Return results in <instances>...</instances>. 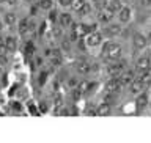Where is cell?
Wrapping results in <instances>:
<instances>
[{"mask_svg":"<svg viewBox=\"0 0 151 143\" xmlns=\"http://www.w3.org/2000/svg\"><path fill=\"white\" fill-rule=\"evenodd\" d=\"M104 52H106V55H107L110 60H116L118 57L121 55V47L118 46V44H112V42H107V44L104 46Z\"/></svg>","mask_w":151,"mask_h":143,"instance_id":"6da1fadb","label":"cell"},{"mask_svg":"<svg viewBox=\"0 0 151 143\" xmlns=\"http://www.w3.org/2000/svg\"><path fill=\"white\" fill-rule=\"evenodd\" d=\"M113 14H115V13H113L112 9H109L107 6H104L101 11L98 13V21L101 22V24H107V22L113 17Z\"/></svg>","mask_w":151,"mask_h":143,"instance_id":"7a4b0ae2","label":"cell"},{"mask_svg":"<svg viewBox=\"0 0 151 143\" xmlns=\"http://www.w3.org/2000/svg\"><path fill=\"white\" fill-rule=\"evenodd\" d=\"M151 68V61L148 57H142V58L137 60L135 63V69L139 71V73H145V71H148Z\"/></svg>","mask_w":151,"mask_h":143,"instance_id":"3957f363","label":"cell"},{"mask_svg":"<svg viewBox=\"0 0 151 143\" xmlns=\"http://www.w3.org/2000/svg\"><path fill=\"white\" fill-rule=\"evenodd\" d=\"M102 41V35L98 32H91L87 35V46H98Z\"/></svg>","mask_w":151,"mask_h":143,"instance_id":"277c9868","label":"cell"},{"mask_svg":"<svg viewBox=\"0 0 151 143\" xmlns=\"http://www.w3.org/2000/svg\"><path fill=\"white\" fill-rule=\"evenodd\" d=\"M116 79H118V82H120V85H129L132 80H134V73H132V71H123Z\"/></svg>","mask_w":151,"mask_h":143,"instance_id":"5b68a950","label":"cell"},{"mask_svg":"<svg viewBox=\"0 0 151 143\" xmlns=\"http://www.w3.org/2000/svg\"><path fill=\"white\" fill-rule=\"evenodd\" d=\"M109 74L110 75H113V77H118V75H120L123 71H124V63H118V65H112V66H109Z\"/></svg>","mask_w":151,"mask_h":143,"instance_id":"8992f818","label":"cell"},{"mask_svg":"<svg viewBox=\"0 0 151 143\" xmlns=\"http://www.w3.org/2000/svg\"><path fill=\"white\" fill-rule=\"evenodd\" d=\"M120 82H118V79H113V80H110L107 85H106V91L109 93V94H115V93H118V90H120Z\"/></svg>","mask_w":151,"mask_h":143,"instance_id":"52a82bcc","label":"cell"},{"mask_svg":"<svg viewBox=\"0 0 151 143\" xmlns=\"http://www.w3.org/2000/svg\"><path fill=\"white\" fill-rule=\"evenodd\" d=\"M146 38L143 35H140V33H137V35H134V46L137 47V49H143V47L146 46Z\"/></svg>","mask_w":151,"mask_h":143,"instance_id":"ba28073f","label":"cell"},{"mask_svg":"<svg viewBox=\"0 0 151 143\" xmlns=\"http://www.w3.org/2000/svg\"><path fill=\"white\" fill-rule=\"evenodd\" d=\"M142 90H143L142 80H132L131 82V93L132 94H139V93H142Z\"/></svg>","mask_w":151,"mask_h":143,"instance_id":"9c48e42d","label":"cell"},{"mask_svg":"<svg viewBox=\"0 0 151 143\" xmlns=\"http://www.w3.org/2000/svg\"><path fill=\"white\" fill-rule=\"evenodd\" d=\"M120 32H121V28H120L118 24H110V25L106 28V33H107L109 36H116Z\"/></svg>","mask_w":151,"mask_h":143,"instance_id":"30bf717a","label":"cell"},{"mask_svg":"<svg viewBox=\"0 0 151 143\" xmlns=\"http://www.w3.org/2000/svg\"><path fill=\"white\" fill-rule=\"evenodd\" d=\"M73 24V17H71V14L68 13H63V14H60V25L61 27H68Z\"/></svg>","mask_w":151,"mask_h":143,"instance_id":"8fae6325","label":"cell"},{"mask_svg":"<svg viewBox=\"0 0 151 143\" xmlns=\"http://www.w3.org/2000/svg\"><path fill=\"white\" fill-rule=\"evenodd\" d=\"M129 19H131V9L127 6L120 8V21L121 22H127Z\"/></svg>","mask_w":151,"mask_h":143,"instance_id":"7c38bea8","label":"cell"},{"mask_svg":"<svg viewBox=\"0 0 151 143\" xmlns=\"http://www.w3.org/2000/svg\"><path fill=\"white\" fill-rule=\"evenodd\" d=\"M76 69H77L79 74H87L90 71V65L87 63V61H79V63L76 65Z\"/></svg>","mask_w":151,"mask_h":143,"instance_id":"4fadbf2b","label":"cell"},{"mask_svg":"<svg viewBox=\"0 0 151 143\" xmlns=\"http://www.w3.org/2000/svg\"><path fill=\"white\" fill-rule=\"evenodd\" d=\"M146 102H148V96H146V94H140V96L137 98V101H135L137 110H140V109H143V107L146 106Z\"/></svg>","mask_w":151,"mask_h":143,"instance_id":"5bb4252c","label":"cell"},{"mask_svg":"<svg viewBox=\"0 0 151 143\" xmlns=\"http://www.w3.org/2000/svg\"><path fill=\"white\" fill-rule=\"evenodd\" d=\"M3 42H5V47H6V50H11V52L16 50V40H14L13 36H8Z\"/></svg>","mask_w":151,"mask_h":143,"instance_id":"9a60e30c","label":"cell"},{"mask_svg":"<svg viewBox=\"0 0 151 143\" xmlns=\"http://www.w3.org/2000/svg\"><path fill=\"white\" fill-rule=\"evenodd\" d=\"M109 113H110V106H109V104H101L96 110V115H101V116L109 115Z\"/></svg>","mask_w":151,"mask_h":143,"instance_id":"2e32d148","label":"cell"},{"mask_svg":"<svg viewBox=\"0 0 151 143\" xmlns=\"http://www.w3.org/2000/svg\"><path fill=\"white\" fill-rule=\"evenodd\" d=\"M28 30H30V28H28V21L27 19H22V21L19 22V33H21V35H27Z\"/></svg>","mask_w":151,"mask_h":143,"instance_id":"e0dca14e","label":"cell"},{"mask_svg":"<svg viewBox=\"0 0 151 143\" xmlns=\"http://www.w3.org/2000/svg\"><path fill=\"white\" fill-rule=\"evenodd\" d=\"M142 83H143V87H146V85L151 83V71H145V73H142Z\"/></svg>","mask_w":151,"mask_h":143,"instance_id":"ac0fdd59","label":"cell"},{"mask_svg":"<svg viewBox=\"0 0 151 143\" xmlns=\"http://www.w3.org/2000/svg\"><path fill=\"white\" fill-rule=\"evenodd\" d=\"M5 24H8V25H14V24H16V14H13V13H6V14H5Z\"/></svg>","mask_w":151,"mask_h":143,"instance_id":"d6986e66","label":"cell"},{"mask_svg":"<svg viewBox=\"0 0 151 143\" xmlns=\"http://www.w3.org/2000/svg\"><path fill=\"white\" fill-rule=\"evenodd\" d=\"M90 88H91V83L85 82V80H83V82H80V83L77 85V90H79L80 93H85V91H88Z\"/></svg>","mask_w":151,"mask_h":143,"instance_id":"ffe728a7","label":"cell"},{"mask_svg":"<svg viewBox=\"0 0 151 143\" xmlns=\"http://www.w3.org/2000/svg\"><path fill=\"white\" fill-rule=\"evenodd\" d=\"M50 63L55 65V66H58V65L61 63V58H60V54H58V52H54V54H52V57H50Z\"/></svg>","mask_w":151,"mask_h":143,"instance_id":"44dd1931","label":"cell"},{"mask_svg":"<svg viewBox=\"0 0 151 143\" xmlns=\"http://www.w3.org/2000/svg\"><path fill=\"white\" fill-rule=\"evenodd\" d=\"M83 3H85V0H73V2H71V5H73V8H74V11H77V13H79V9L83 6Z\"/></svg>","mask_w":151,"mask_h":143,"instance_id":"7402d4cb","label":"cell"},{"mask_svg":"<svg viewBox=\"0 0 151 143\" xmlns=\"http://www.w3.org/2000/svg\"><path fill=\"white\" fill-rule=\"evenodd\" d=\"M40 8L50 9L52 8V0H40Z\"/></svg>","mask_w":151,"mask_h":143,"instance_id":"603a6c76","label":"cell"},{"mask_svg":"<svg viewBox=\"0 0 151 143\" xmlns=\"http://www.w3.org/2000/svg\"><path fill=\"white\" fill-rule=\"evenodd\" d=\"M90 11H91V6H90L87 2H85V3H83V6L79 9V13H80V14H83V16H85V14H88Z\"/></svg>","mask_w":151,"mask_h":143,"instance_id":"cb8c5ba5","label":"cell"},{"mask_svg":"<svg viewBox=\"0 0 151 143\" xmlns=\"http://www.w3.org/2000/svg\"><path fill=\"white\" fill-rule=\"evenodd\" d=\"M52 35H54L55 38H60V36H61V28L57 27V25L52 27Z\"/></svg>","mask_w":151,"mask_h":143,"instance_id":"d4e9b609","label":"cell"},{"mask_svg":"<svg viewBox=\"0 0 151 143\" xmlns=\"http://www.w3.org/2000/svg\"><path fill=\"white\" fill-rule=\"evenodd\" d=\"M5 54H6V47H5L3 40L0 38V55H5Z\"/></svg>","mask_w":151,"mask_h":143,"instance_id":"484cf974","label":"cell"},{"mask_svg":"<svg viewBox=\"0 0 151 143\" xmlns=\"http://www.w3.org/2000/svg\"><path fill=\"white\" fill-rule=\"evenodd\" d=\"M61 49H63V50H69V41H66V40L61 41Z\"/></svg>","mask_w":151,"mask_h":143,"instance_id":"4316f807","label":"cell"},{"mask_svg":"<svg viewBox=\"0 0 151 143\" xmlns=\"http://www.w3.org/2000/svg\"><path fill=\"white\" fill-rule=\"evenodd\" d=\"M25 52H27V54H32V52H33V44H32V42H27V44H25Z\"/></svg>","mask_w":151,"mask_h":143,"instance_id":"83f0119b","label":"cell"},{"mask_svg":"<svg viewBox=\"0 0 151 143\" xmlns=\"http://www.w3.org/2000/svg\"><path fill=\"white\" fill-rule=\"evenodd\" d=\"M80 94H82V93H80V91H79V90H77V88H76V90H74V91H73V98H74V101H77V99L80 98Z\"/></svg>","mask_w":151,"mask_h":143,"instance_id":"f1b7e54d","label":"cell"},{"mask_svg":"<svg viewBox=\"0 0 151 143\" xmlns=\"http://www.w3.org/2000/svg\"><path fill=\"white\" fill-rule=\"evenodd\" d=\"M57 115H68V109H61V107H58V112H57Z\"/></svg>","mask_w":151,"mask_h":143,"instance_id":"f546056e","label":"cell"},{"mask_svg":"<svg viewBox=\"0 0 151 143\" xmlns=\"http://www.w3.org/2000/svg\"><path fill=\"white\" fill-rule=\"evenodd\" d=\"M71 2H73V0H60V5L61 6H69Z\"/></svg>","mask_w":151,"mask_h":143,"instance_id":"4dcf8cb0","label":"cell"},{"mask_svg":"<svg viewBox=\"0 0 151 143\" xmlns=\"http://www.w3.org/2000/svg\"><path fill=\"white\" fill-rule=\"evenodd\" d=\"M3 65H6V57L0 55V66H3Z\"/></svg>","mask_w":151,"mask_h":143,"instance_id":"1f68e13d","label":"cell"},{"mask_svg":"<svg viewBox=\"0 0 151 143\" xmlns=\"http://www.w3.org/2000/svg\"><path fill=\"white\" fill-rule=\"evenodd\" d=\"M38 82H40L41 85L46 82V74H42V75H40V79H38Z\"/></svg>","mask_w":151,"mask_h":143,"instance_id":"d6a6232c","label":"cell"},{"mask_svg":"<svg viewBox=\"0 0 151 143\" xmlns=\"http://www.w3.org/2000/svg\"><path fill=\"white\" fill-rule=\"evenodd\" d=\"M5 3H8V5H16V0H5Z\"/></svg>","mask_w":151,"mask_h":143,"instance_id":"836d02e7","label":"cell"},{"mask_svg":"<svg viewBox=\"0 0 151 143\" xmlns=\"http://www.w3.org/2000/svg\"><path fill=\"white\" fill-rule=\"evenodd\" d=\"M151 3V0H143V5H150Z\"/></svg>","mask_w":151,"mask_h":143,"instance_id":"e575fe53","label":"cell"},{"mask_svg":"<svg viewBox=\"0 0 151 143\" xmlns=\"http://www.w3.org/2000/svg\"><path fill=\"white\" fill-rule=\"evenodd\" d=\"M106 2H120V0H106Z\"/></svg>","mask_w":151,"mask_h":143,"instance_id":"d590c367","label":"cell"},{"mask_svg":"<svg viewBox=\"0 0 151 143\" xmlns=\"http://www.w3.org/2000/svg\"><path fill=\"white\" fill-rule=\"evenodd\" d=\"M0 28H2V22H0Z\"/></svg>","mask_w":151,"mask_h":143,"instance_id":"8d00e7d4","label":"cell"},{"mask_svg":"<svg viewBox=\"0 0 151 143\" xmlns=\"http://www.w3.org/2000/svg\"><path fill=\"white\" fill-rule=\"evenodd\" d=\"M0 2H5V0H0Z\"/></svg>","mask_w":151,"mask_h":143,"instance_id":"74e56055","label":"cell"},{"mask_svg":"<svg viewBox=\"0 0 151 143\" xmlns=\"http://www.w3.org/2000/svg\"><path fill=\"white\" fill-rule=\"evenodd\" d=\"M94 2H99V0H94Z\"/></svg>","mask_w":151,"mask_h":143,"instance_id":"f35d334b","label":"cell"},{"mask_svg":"<svg viewBox=\"0 0 151 143\" xmlns=\"http://www.w3.org/2000/svg\"><path fill=\"white\" fill-rule=\"evenodd\" d=\"M150 38H151V33H150Z\"/></svg>","mask_w":151,"mask_h":143,"instance_id":"ab89813d","label":"cell"}]
</instances>
